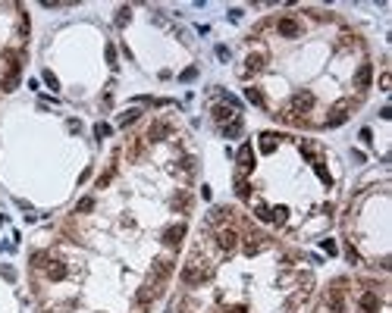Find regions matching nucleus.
Here are the masks:
<instances>
[{
    "label": "nucleus",
    "instance_id": "a878e982",
    "mask_svg": "<svg viewBox=\"0 0 392 313\" xmlns=\"http://www.w3.org/2000/svg\"><path fill=\"white\" fill-rule=\"evenodd\" d=\"M258 219H263V223H273V213H270L267 207H258Z\"/></svg>",
    "mask_w": 392,
    "mask_h": 313
},
{
    "label": "nucleus",
    "instance_id": "4be33fe9",
    "mask_svg": "<svg viewBox=\"0 0 392 313\" xmlns=\"http://www.w3.org/2000/svg\"><path fill=\"white\" fill-rule=\"evenodd\" d=\"M270 213H273V223H286V219H289V210L286 207H276V210H270Z\"/></svg>",
    "mask_w": 392,
    "mask_h": 313
},
{
    "label": "nucleus",
    "instance_id": "6ab92c4d",
    "mask_svg": "<svg viewBox=\"0 0 392 313\" xmlns=\"http://www.w3.org/2000/svg\"><path fill=\"white\" fill-rule=\"evenodd\" d=\"M166 132H169V125H163V122H154V129H151V138H154V141H160Z\"/></svg>",
    "mask_w": 392,
    "mask_h": 313
},
{
    "label": "nucleus",
    "instance_id": "cd10ccee",
    "mask_svg": "<svg viewBox=\"0 0 392 313\" xmlns=\"http://www.w3.org/2000/svg\"><path fill=\"white\" fill-rule=\"evenodd\" d=\"M116 22H119V25H126V22H129V6H119V16H116Z\"/></svg>",
    "mask_w": 392,
    "mask_h": 313
},
{
    "label": "nucleus",
    "instance_id": "39448f33",
    "mask_svg": "<svg viewBox=\"0 0 392 313\" xmlns=\"http://www.w3.org/2000/svg\"><path fill=\"white\" fill-rule=\"evenodd\" d=\"M348 110H352V100H342V104H336V107H333V113H329V119H327V125H342V122L348 119Z\"/></svg>",
    "mask_w": 392,
    "mask_h": 313
},
{
    "label": "nucleus",
    "instance_id": "9b49d317",
    "mask_svg": "<svg viewBox=\"0 0 392 313\" xmlns=\"http://www.w3.org/2000/svg\"><path fill=\"white\" fill-rule=\"evenodd\" d=\"M370 75H373L370 63H361V69L355 72V85H358V88H367V85H370Z\"/></svg>",
    "mask_w": 392,
    "mask_h": 313
},
{
    "label": "nucleus",
    "instance_id": "b1692460",
    "mask_svg": "<svg viewBox=\"0 0 392 313\" xmlns=\"http://www.w3.org/2000/svg\"><path fill=\"white\" fill-rule=\"evenodd\" d=\"M95 132H98V138H107V135L113 132V129H110L107 122H98V125H95Z\"/></svg>",
    "mask_w": 392,
    "mask_h": 313
},
{
    "label": "nucleus",
    "instance_id": "c756f323",
    "mask_svg": "<svg viewBox=\"0 0 392 313\" xmlns=\"http://www.w3.org/2000/svg\"><path fill=\"white\" fill-rule=\"evenodd\" d=\"M107 63L116 66V47H113V44H107Z\"/></svg>",
    "mask_w": 392,
    "mask_h": 313
},
{
    "label": "nucleus",
    "instance_id": "473e14b6",
    "mask_svg": "<svg viewBox=\"0 0 392 313\" xmlns=\"http://www.w3.org/2000/svg\"><path fill=\"white\" fill-rule=\"evenodd\" d=\"M195 75H198V69H185V72H182V82H189V79H195Z\"/></svg>",
    "mask_w": 392,
    "mask_h": 313
},
{
    "label": "nucleus",
    "instance_id": "412c9836",
    "mask_svg": "<svg viewBox=\"0 0 392 313\" xmlns=\"http://www.w3.org/2000/svg\"><path fill=\"white\" fill-rule=\"evenodd\" d=\"M44 82H47V88H50V91H60V82H57V75L50 72V69H44Z\"/></svg>",
    "mask_w": 392,
    "mask_h": 313
},
{
    "label": "nucleus",
    "instance_id": "6e6552de",
    "mask_svg": "<svg viewBox=\"0 0 392 313\" xmlns=\"http://www.w3.org/2000/svg\"><path fill=\"white\" fill-rule=\"evenodd\" d=\"M279 135H273V132H263L261 135V141H258V147H261V154H273L276 150V144H279Z\"/></svg>",
    "mask_w": 392,
    "mask_h": 313
},
{
    "label": "nucleus",
    "instance_id": "423d86ee",
    "mask_svg": "<svg viewBox=\"0 0 392 313\" xmlns=\"http://www.w3.org/2000/svg\"><path fill=\"white\" fill-rule=\"evenodd\" d=\"M276 28H279V35H283V38H298V31H301V25H298V22L292 19V16H283Z\"/></svg>",
    "mask_w": 392,
    "mask_h": 313
},
{
    "label": "nucleus",
    "instance_id": "bb28decb",
    "mask_svg": "<svg viewBox=\"0 0 392 313\" xmlns=\"http://www.w3.org/2000/svg\"><path fill=\"white\" fill-rule=\"evenodd\" d=\"M380 88H383V91H389V88H392V75H389V72H383V75H380Z\"/></svg>",
    "mask_w": 392,
    "mask_h": 313
},
{
    "label": "nucleus",
    "instance_id": "f8f14e48",
    "mask_svg": "<svg viewBox=\"0 0 392 313\" xmlns=\"http://www.w3.org/2000/svg\"><path fill=\"white\" fill-rule=\"evenodd\" d=\"M232 119H235V110L232 107H214V122L226 125V122H232Z\"/></svg>",
    "mask_w": 392,
    "mask_h": 313
},
{
    "label": "nucleus",
    "instance_id": "dca6fc26",
    "mask_svg": "<svg viewBox=\"0 0 392 313\" xmlns=\"http://www.w3.org/2000/svg\"><path fill=\"white\" fill-rule=\"evenodd\" d=\"M329 304H333L336 310H342V285H333V291H329Z\"/></svg>",
    "mask_w": 392,
    "mask_h": 313
},
{
    "label": "nucleus",
    "instance_id": "a211bd4d",
    "mask_svg": "<svg viewBox=\"0 0 392 313\" xmlns=\"http://www.w3.org/2000/svg\"><path fill=\"white\" fill-rule=\"evenodd\" d=\"M138 110H129V113H123V116H119V129H126V125H132L135 119H138Z\"/></svg>",
    "mask_w": 392,
    "mask_h": 313
},
{
    "label": "nucleus",
    "instance_id": "72a5a7b5",
    "mask_svg": "<svg viewBox=\"0 0 392 313\" xmlns=\"http://www.w3.org/2000/svg\"><path fill=\"white\" fill-rule=\"evenodd\" d=\"M226 313H248L245 307H232V310H226Z\"/></svg>",
    "mask_w": 392,
    "mask_h": 313
},
{
    "label": "nucleus",
    "instance_id": "c85d7f7f",
    "mask_svg": "<svg viewBox=\"0 0 392 313\" xmlns=\"http://www.w3.org/2000/svg\"><path fill=\"white\" fill-rule=\"evenodd\" d=\"M235 194H238V198H248V194H251V188H248L245 182H238V185H235Z\"/></svg>",
    "mask_w": 392,
    "mask_h": 313
},
{
    "label": "nucleus",
    "instance_id": "20e7f679",
    "mask_svg": "<svg viewBox=\"0 0 392 313\" xmlns=\"http://www.w3.org/2000/svg\"><path fill=\"white\" fill-rule=\"evenodd\" d=\"M185 238V223H176V226H169V229L163 232V244L166 248H179Z\"/></svg>",
    "mask_w": 392,
    "mask_h": 313
},
{
    "label": "nucleus",
    "instance_id": "ddd939ff",
    "mask_svg": "<svg viewBox=\"0 0 392 313\" xmlns=\"http://www.w3.org/2000/svg\"><path fill=\"white\" fill-rule=\"evenodd\" d=\"M361 310L364 313H377L380 310V301H377V294H373V291H364L361 294Z\"/></svg>",
    "mask_w": 392,
    "mask_h": 313
},
{
    "label": "nucleus",
    "instance_id": "1a4fd4ad",
    "mask_svg": "<svg viewBox=\"0 0 392 313\" xmlns=\"http://www.w3.org/2000/svg\"><path fill=\"white\" fill-rule=\"evenodd\" d=\"M169 273H173V260H157L154 269H151V279H160V282H163Z\"/></svg>",
    "mask_w": 392,
    "mask_h": 313
},
{
    "label": "nucleus",
    "instance_id": "393cba45",
    "mask_svg": "<svg viewBox=\"0 0 392 313\" xmlns=\"http://www.w3.org/2000/svg\"><path fill=\"white\" fill-rule=\"evenodd\" d=\"M88 210H95V200H91V198L79 200V213H88Z\"/></svg>",
    "mask_w": 392,
    "mask_h": 313
},
{
    "label": "nucleus",
    "instance_id": "7ed1b4c3",
    "mask_svg": "<svg viewBox=\"0 0 392 313\" xmlns=\"http://www.w3.org/2000/svg\"><path fill=\"white\" fill-rule=\"evenodd\" d=\"M217 244H220V251H223V254H232L238 248V235L232 229H220L217 232Z\"/></svg>",
    "mask_w": 392,
    "mask_h": 313
},
{
    "label": "nucleus",
    "instance_id": "f3484780",
    "mask_svg": "<svg viewBox=\"0 0 392 313\" xmlns=\"http://www.w3.org/2000/svg\"><path fill=\"white\" fill-rule=\"evenodd\" d=\"M245 97H248L254 107H263V94H261L258 88H245Z\"/></svg>",
    "mask_w": 392,
    "mask_h": 313
},
{
    "label": "nucleus",
    "instance_id": "4468645a",
    "mask_svg": "<svg viewBox=\"0 0 392 313\" xmlns=\"http://www.w3.org/2000/svg\"><path fill=\"white\" fill-rule=\"evenodd\" d=\"M258 69H263V57L261 54H251L248 57V66H245V75H251V72H258Z\"/></svg>",
    "mask_w": 392,
    "mask_h": 313
},
{
    "label": "nucleus",
    "instance_id": "5701e85b",
    "mask_svg": "<svg viewBox=\"0 0 392 313\" xmlns=\"http://www.w3.org/2000/svg\"><path fill=\"white\" fill-rule=\"evenodd\" d=\"M314 169H317V175H320V182H323V185H329V182H333V179H329V172H327V166H323V163H314Z\"/></svg>",
    "mask_w": 392,
    "mask_h": 313
},
{
    "label": "nucleus",
    "instance_id": "0eeeda50",
    "mask_svg": "<svg viewBox=\"0 0 392 313\" xmlns=\"http://www.w3.org/2000/svg\"><path fill=\"white\" fill-rule=\"evenodd\" d=\"M238 169H242L245 175L254 169V150H251V144H242V150H238Z\"/></svg>",
    "mask_w": 392,
    "mask_h": 313
},
{
    "label": "nucleus",
    "instance_id": "aec40b11",
    "mask_svg": "<svg viewBox=\"0 0 392 313\" xmlns=\"http://www.w3.org/2000/svg\"><path fill=\"white\" fill-rule=\"evenodd\" d=\"M261 248H263V241L258 238V235H251V241H248V244H245V254H258Z\"/></svg>",
    "mask_w": 392,
    "mask_h": 313
},
{
    "label": "nucleus",
    "instance_id": "2f4dec72",
    "mask_svg": "<svg viewBox=\"0 0 392 313\" xmlns=\"http://www.w3.org/2000/svg\"><path fill=\"white\" fill-rule=\"evenodd\" d=\"M323 251H327V254H336V241H329V238H323Z\"/></svg>",
    "mask_w": 392,
    "mask_h": 313
},
{
    "label": "nucleus",
    "instance_id": "7c9ffc66",
    "mask_svg": "<svg viewBox=\"0 0 392 313\" xmlns=\"http://www.w3.org/2000/svg\"><path fill=\"white\" fill-rule=\"evenodd\" d=\"M110 179H113V169H107V172H104V175H100V179H98V185H100V188H104V185H107Z\"/></svg>",
    "mask_w": 392,
    "mask_h": 313
},
{
    "label": "nucleus",
    "instance_id": "9d476101",
    "mask_svg": "<svg viewBox=\"0 0 392 313\" xmlns=\"http://www.w3.org/2000/svg\"><path fill=\"white\" fill-rule=\"evenodd\" d=\"M47 269V279H54V282H60V279L66 276V263H60V260H50V263H44Z\"/></svg>",
    "mask_w": 392,
    "mask_h": 313
},
{
    "label": "nucleus",
    "instance_id": "f03ea898",
    "mask_svg": "<svg viewBox=\"0 0 392 313\" xmlns=\"http://www.w3.org/2000/svg\"><path fill=\"white\" fill-rule=\"evenodd\" d=\"M210 279V269L207 266H198V263H189L182 269V282L185 285H201V282H207Z\"/></svg>",
    "mask_w": 392,
    "mask_h": 313
},
{
    "label": "nucleus",
    "instance_id": "f704fd0d",
    "mask_svg": "<svg viewBox=\"0 0 392 313\" xmlns=\"http://www.w3.org/2000/svg\"><path fill=\"white\" fill-rule=\"evenodd\" d=\"M50 313H57V310H50Z\"/></svg>",
    "mask_w": 392,
    "mask_h": 313
},
{
    "label": "nucleus",
    "instance_id": "2eb2a0df",
    "mask_svg": "<svg viewBox=\"0 0 392 313\" xmlns=\"http://www.w3.org/2000/svg\"><path fill=\"white\" fill-rule=\"evenodd\" d=\"M238 132H242V119H238V116H235L232 122H226V125H223V135H226V138H235Z\"/></svg>",
    "mask_w": 392,
    "mask_h": 313
},
{
    "label": "nucleus",
    "instance_id": "f257e3e1",
    "mask_svg": "<svg viewBox=\"0 0 392 313\" xmlns=\"http://www.w3.org/2000/svg\"><path fill=\"white\" fill-rule=\"evenodd\" d=\"M289 110H292L295 116H304L314 110V94L311 91H298V94H292V100H289Z\"/></svg>",
    "mask_w": 392,
    "mask_h": 313
}]
</instances>
